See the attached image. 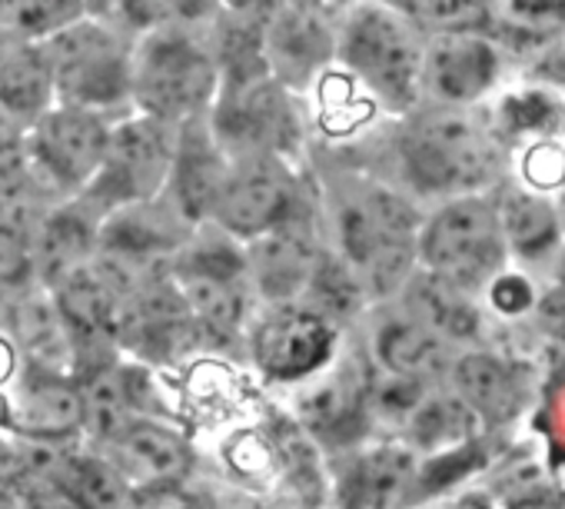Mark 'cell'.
<instances>
[{
    "instance_id": "15",
    "label": "cell",
    "mask_w": 565,
    "mask_h": 509,
    "mask_svg": "<svg viewBox=\"0 0 565 509\" xmlns=\"http://www.w3.org/2000/svg\"><path fill=\"white\" fill-rule=\"evenodd\" d=\"M499 54L482 34H436L423 51V91L446 107H466L492 91Z\"/></svg>"
},
{
    "instance_id": "20",
    "label": "cell",
    "mask_w": 565,
    "mask_h": 509,
    "mask_svg": "<svg viewBox=\"0 0 565 509\" xmlns=\"http://www.w3.org/2000/svg\"><path fill=\"white\" fill-rule=\"evenodd\" d=\"M373 353L386 373L409 377L419 383H436L452 370V343L436 337L429 327L409 314L386 317L373 333Z\"/></svg>"
},
{
    "instance_id": "10",
    "label": "cell",
    "mask_w": 565,
    "mask_h": 509,
    "mask_svg": "<svg viewBox=\"0 0 565 509\" xmlns=\"http://www.w3.org/2000/svg\"><path fill=\"white\" fill-rule=\"evenodd\" d=\"M294 213H300V193L276 153L239 157V163L230 167L213 206L216 226L236 240H253Z\"/></svg>"
},
{
    "instance_id": "28",
    "label": "cell",
    "mask_w": 565,
    "mask_h": 509,
    "mask_svg": "<svg viewBox=\"0 0 565 509\" xmlns=\"http://www.w3.org/2000/svg\"><path fill=\"white\" fill-rule=\"evenodd\" d=\"M403 426L409 430L413 446L429 449V453H439V449L446 453V449H462L469 439H476V433L482 430V420L456 390L449 393L426 390Z\"/></svg>"
},
{
    "instance_id": "18",
    "label": "cell",
    "mask_w": 565,
    "mask_h": 509,
    "mask_svg": "<svg viewBox=\"0 0 565 509\" xmlns=\"http://www.w3.org/2000/svg\"><path fill=\"white\" fill-rule=\"evenodd\" d=\"M4 420L28 439L54 443L84 430V396L77 380L31 370L4 403Z\"/></svg>"
},
{
    "instance_id": "2",
    "label": "cell",
    "mask_w": 565,
    "mask_h": 509,
    "mask_svg": "<svg viewBox=\"0 0 565 509\" xmlns=\"http://www.w3.org/2000/svg\"><path fill=\"white\" fill-rule=\"evenodd\" d=\"M399 157L409 183L429 197L479 193L499 173L495 137L459 107L416 117L399 140Z\"/></svg>"
},
{
    "instance_id": "5",
    "label": "cell",
    "mask_w": 565,
    "mask_h": 509,
    "mask_svg": "<svg viewBox=\"0 0 565 509\" xmlns=\"http://www.w3.org/2000/svg\"><path fill=\"white\" fill-rule=\"evenodd\" d=\"M416 261L472 294L482 290L505 264V236L495 206L479 193L452 197L423 220Z\"/></svg>"
},
{
    "instance_id": "35",
    "label": "cell",
    "mask_w": 565,
    "mask_h": 509,
    "mask_svg": "<svg viewBox=\"0 0 565 509\" xmlns=\"http://www.w3.org/2000/svg\"><path fill=\"white\" fill-rule=\"evenodd\" d=\"M34 183V163L28 150V127L0 110V197H24Z\"/></svg>"
},
{
    "instance_id": "37",
    "label": "cell",
    "mask_w": 565,
    "mask_h": 509,
    "mask_svg": "<svg viewBox=\"0 0 565 509\" xmlns=\"http://www.w3.org/2000/svg\"><path fill=\"white\" fill-rule=\"evenodd\" d=\"M509 18L515 31L548 38L565 28V0H509Z\"/></svg>"
},
{
    "instance_id": "7",
    "label": "cell",
    "mask_w": 565,
    "mask_h": 509,
    "mask_svg": "<svg viewBox=\"0 0 565 509\" xmlns=\"http://www.w3.org/2000/svg\"><path fill=\"white\" fill-rule=\"evenodd\" d=\"M173 144H177V127L150 114L114 124L107 153L97 173L84 183L81 203L97 216H104L117 206L143 203L157 197L170 177Z\"/></svg>"
},
{
    "instance_id": "11",
    "label": "cell",
    "mask_w": 565,
    "mask_h": 509,
    "mask_svg": "<svg viewBox=\"0 0 565 509\" xmlns=\"http://www.w3.org/2000/svg\"><path fill=\"white\" fill-rule=\"evenodd\" d=\"M337 330L317 307L279 304L253 337V357L259 370L276 383H300L323 370L333 357Z\"/></svg>"
},
{
    "instance_id": "36",
    "label": "cell",
    "mask_w": 565,
    "mask_h": 509,
    "mask_svg": "<svg viewBox=\"0 0 565 509\" xmlns=\"http://www.w3.org/2000/svg\"><path fill=\"white\" fill-rule=\"evenodd\" d=\"M87 14V0H18L11 31L24 41H44Z\"/></svg>"
},
{
    "instance_id": "23",
    "label": "cell",
    "mask_w": 565,
    "mask_h": 509,
    "mask_svg": "<svg viewBox=\"0 0 565 509\" xmlns=\"http://www.w3.org/2000/svg\"><path fill=\"white\" fill-rule=\"evenodd\" d=\"M97 213L81 200L61 206L38 223V277L47 290L64 280L74 267L87 264L97 250Z\"/></svg>"
},
{
    "instance_id": "12",
    "label": "cell",
    "mask_w": 565,
    "mask_h": 509,
    "mask_svg": "<svg viewBox=\"0 0 565 509\" xmlns=\"http://www.w3.org/2000/svg\"><path fill=\"white\" fill-rule=\"evenodd\" d=\"M320 250L323 246L317 243L307 216L294 213L249 240V250H246L249 284L269 304H290L294 297L307 294V284L320 261Z\"/></svg>"
},
{
    "instance_id": "30",
    "label": "cell",
    "mask_w": 565,
    "mask_h": 509,
    "mask_svg": "<svg viewBox=\"0 0 565 509\" xmlns=\"http://www.w3.org/2000/svg\"><path fill=\"white\" fill-rule=\"evenodd\" d=\"M47 473L71 506H124L130 499L124 469L90 453H54Z\"/></svg>"
},
{
    "instance_id": "25",
    "label": "cell",
    "mask_w": 565,
    "mask_h": 509,
    "mask_svg": "<svg viewBox=\"0 0 565 509\" xmlns=\"http://www.w3.org/2000/svg\"><path fill=\"white\" fill-rule=\"evenodd\" d=\"M77 386L84 396V426L100 439H114L137 416L147 390L140 370L117 367L114 360L84 373Z\"/></svg>"
},
{
    "instance_id": "27",
    "label": "cell",
    "mask_w": 565,
    "mask_h": 509,
    "mask_svg": "<svg viewBox=\"0 0 565 509\" xmlns=\"http://www.w3.org/2000/svg\"><path fill=\"white\" fill-rule=\"evenodd\" d=\"M492 206L505 236V250H515L525 261H539L548 250H555L558 210L545 197H539L535 190L509 187Z\"/></svg>"
},
{
    "instance_id": "16",
    "label": "cell",
    "mask_w": 565,
    "mask_h": 509,
    "mask_svg": "<svg viewBox=\"0 0 565 509\" xmlns=\"http://www.w3.org/2000/svg\"><path fill=\"white\" fill-rule=\"evenodd\" d=\"M74 340H77V363L81 357H104L107 347H117V327L124 310V294L97 271L94 257L74 267L64 280L51 287Z\"/></svg>"
},
{
    "instance_id": "8",
    "label": "cell",
    "mask_w": 565,
    "mask_h": 509,
    "mask_svg": "<svg viewBox=\"0 0 565 509\" xmlns=\"http://www.w3.org/2000/svg\"><path fill=\"white\" fill-rule=\"evenodd\" d=\"M170 280L190 304L196 324L213 333H233L246 317L249 271L246 250L226 236H203L170 257Z\"/></svg>"
},
{
    "instance_id": "17",
    "label": "cell",
    "mask_w": 565,
    "mask_h": 509,
    "mask_svg": "<svg viewBox=\"0 0 565 509\" xmlns=\"http://www.w3.org/2000/svg\"><path fill=\"white\" fill-rule=\"evenodd\" d=\"M4 320L31 370L77 380V340L51 290H24L4 310Z\"/></svg>"
},
{
    "instance_id": "21",
    "label": "cell",
    "mask_w": 565,
    "mask_h": 509,
    "mask_svg": "<svg viewBox=\"0 0 565 509\" xmlns=\"http://www.w3.org/2000/svg\"><path fill=\"white\" fill-rule=\"evenodd\" d=\"M452 390L476 410L482 426L509 423L522 406V380L519 373L482 350H466L452 360Z\"/></svg>"
},
{
    "instance_id": "32",
    "label": "cell",
    "mask_w": 565,
    "mask_h": 509,
    "mask_svg": "<svg viewBox=\"0 0 565 509\" xmlns=\"http://www.w3.org/2000/svg\"><path fill=\"white\" fill-rule=\"evenodd\" d=\"M307 294L313 297L310 307H317L320 314L333 317H350L363 307L366 287L360 280V274L340 257V253H327L320 250V261L313 267V277L307 284Z\"/></svg>"
},
{
    "instance_id": "19",
    "label": "cell",
    "mask_w": 565,
    "mask_h": 509,
    "mask_svg": "<svg viewBox=\"0 0 565 509\" xmlns=\"http://www.w3.org/2000/svg\"><path fill=\"white\" fill-rule=\"evenodd\" d=\"M403 294V314L429 327L436 337L446 343H476L482 333V314L472 304V290L433 274V271H413L406 284L399 287Z\"/></svg>"
},
{
    "instance_id": "6",
    "label": "cell",
    "mask_w": 565,
    "mask_h": 509,
    "mask_svg": "<svg viewBox=\"0 0 565 509\" xmlns=\"http://www.w3.org/2000/svg\"><path fill=\"white\" fill-rule=\"evenodd\" d=\"M61 104L110 110L130 97V44L100 18H77L41 41Z\"/></svg>"
},
{
    "instance_id": "26",
    "label": "cell",
    "mask_w": 565,
    "mask_h": 509,
    "mask_svg": "<svg viewBox=\"0 0 565 509\" xmlns=\"http://www.w3.org/2000/svg\"><path fill=\"white\" fill-rule=\"evenodd\" d=\"M107 443L114 446L117 459L127 463L143 479V486L147 483H180L190 469L186 443L173 430H167L153 420H143V416H134Z\"/></svg>"
},
{
    "instance_id": "41",
    "label": "cell",
    "mask_w": 565,
    "mask_h": 509,
    "mask_svg": "<svg viewBox=\"0 0 565 509\" xmlns=\"http://www.w3.org/2000/svg\"><path fill=\"white\" fill-rule=\"evenodd\" d=\"M558 277H562V290H565V250H562V264H558Z\"/></svg>"
},
{
    "instance_id": "38",
    "label": "cell",
    "mask_w": 565,
    "mask_h": 509,
    "mask_svg": "<svg viewBox=\"0 0 565 509\" xmlns=\"http://www.w3.org/2000/svg\"><path fill=\"white\" fill-rule=\"evenodd\" d=\"M486 290H489L492 307H495L502 317H519V314H525V310L535 304L529 280H525V277H515V274H495V277L486 284Z\"/></svg>"
},
{
    "instance_id": "39",
    "label": "cell",
    "mask_w": 565,
    "mask_h": 509,
    "mask_svg": "<svg viewBox=\"0 0 565 509\" xmlns=\"http://www.w3.org/2000/svg\"><path fill=\"white\" fill-rule=\"evenodd\" d=\"M14 357H18V347L0 337V386H4L14 373Z\"/></svg>"
},
{
    "instance_id": "34",
    "label": "cell",
    "mask_w": 565,
    "mask_h": 509,
    "mask_svg": "<svg viewBox=\"0 0 565 509\" xmlns=\"http://www.w3.org/2000/svg\"><path fill=\"white\" fill-rule=\"evenodd\" d=\"M399 11L433 34H482L492 24L486 0H409Z\"/></svg>"
},
{
    "instance_id": "33",
    "label": "cell",
    "mask_w": 565,
    "mask_h": 509,
    "mask_svg": "<svg viewBox=\"0 0 565 509\" xmlns=\"http://www.w3.org/2000/svg\"><path fill=\"white\" fill-rule=\"evenodd\" d=\"M323 44H327V34L320 21L303 8L282 11L266 34V47L276 57V64H290L294 74H297V64H300V74L310 71L320 61Z\"/></svg>"
},
{
    "instance_id": "22",
    "label": "cell",
    "mask_w": 565,
    "mask_h": 509,
    "mask_svg": "<svg viewBox=\"0 0 565 509\" xmlns=\"http://www.w3.org/2000/svg\"><path fill=\"white\" fill-rule=\"evenodd\" d=\"M419 483V466L406 446H376L350 459L340 479L343 502L350 506H396Z\"/></svg>"
},
{
    "instance_id": "14",
    "label": "cell",
    "mask_w": 565,
    "mask_h": 509,
    "mask_svg": "<svg viewBox=\"0 0 565 509\" xmlns=\"http://www.w3.org/2000/svg\"><path fill=\"white\" fill-rule=\"evenodd\" d=\"M226 173H230V163L210 120L196 114L177 124V144H173L167 183H170L173 210L183 223L213 220V206H216Z\"/></svg>"
},
{
    "instance_id": "1",
    "label": "cell",
    "mask_w": 565,
    "mask_h": 509,
    "mask_svg": "<svg viewBox=\"0 0 565 509\" xmlns=\"http://www.w3.org/2000/svg\"><path fill=\"white\" fill-rule=\"evenodd\" d=\"M337 243L340 257L360 274L366 294H399L416 271V243L423 216L409 197L390 187H363L337 200Z\"/></svg>"
},
{
    "instance_id": "40",
    "label": "cell",
    "mask_w": 565,
    "mask_h": 509,
    "mask_svg": "<svg viewBox=\"0 0 565 509\" xmlns=\"http://www.w3.org/2000/svg\"><path fill=\"white\" fill-rule=\"evenodd\" d=\"M14 8H18V0H0V24H11Z\"/></svg>"
},
{
    "instance_id": "3",
    "label": "cell",
    "mask_w": 565,
    "mask_h": 509,
    "mask_svg": "<svg viewBox=\"0 0 565 509\" xmlns=\"http://www.w3.org/2000/svg\"><path fill=\"white\" fill-rule=\"evenodd\" d=\"M423 44L393 4H360L340 34V61L390 107H413L423 91Z\"/></svg>"
},
{
    "instance_id": "31",
    "label": "cell",
    "mask_w": 565,
    "mask_h": 509,
    "mask_svg": "<svg viewBox=\"0 0 565 509\" xmlns=\"http://www.w3.org/2000/svg\"><path fill=\"white\" fill-rule=\"evenodd\" d=\"M303 423L327 439L356 433L366 416V380L353 370H337L303 396Z\"/></svg>"
},
{
    "instance_id": "29",
    "label": "cell",
    "mask_w": 565,
    "mask_h": 509,
    "mask_svg": "<svg viewBox=\"0 0 565 509\" xmlns=\"http://www.w3.org/2000/svg\"><path fill=\"white\" fill-rule=\"evenodd\" d=\"M38 223L24 197H0V297H21L38 277Z\"/></svg>"
},
{
    "instance_id": "24",
    "label": "cell",
    "mask_w": 565,
    "mask_h": 509,
    "mask_svg": "<svg viewBox=\"0 0 565 509\" xmlns=\"http://www.w3.org/2000/svg\"><path fill=\"white\" fill-rule=\"evenodd\" d=\"M54 107V74L41 41H14L0 47V110L31 127Z\"/></svg>"
},
{
    "instance_id": "4",
    "label": "cell",
    "mask_w": 565,
    "mask_h": 509,
    "mask_svg": "<svg viewBox=\"0 0 565 509\" xmlns=\"http://www.w3.org/2000/svg\"><path fill=\"white\" fill-rule=\"evenodd\" d=\"M220 67L186 34L157 28L130 54V97L157 120L183 124L206 110L216 94Z\"/></svg>"
},
{
    "instance_id": "9",
    "label": "cell",
    "mask_w": 565,
    "mask_h": 509,
    "mask_svg": "<svg viewBox=\"0 0 565 509\" xmlns=\"http://www.w3.org/2000/svg\"><path fill=\"white\" fill-rule=\"evenodd\" d=\"M110 140V124L104 110L57 104L47 107L28 127V150L34 173L47 177L61 190H84L97 173Z\"/></svg>"
},
{
    "instance_id": "13",
    "label": "cell",
    "mask_w": 565,
    "mask_h": 509,
    "mask_svg": "<svg viewBox=\"0 0 565 509\" xmlns=\"http://www.w3.org/2000/svg\"><path fill=\"white\" fill-rule=\"evenodd\" d=\"M196 327L200 324L190 304L183 300V294L177 290V284L153 277L124 297L117 347H127L150 360H163V357H177L190 343Z\"/></svg>"
}]
</instances>
